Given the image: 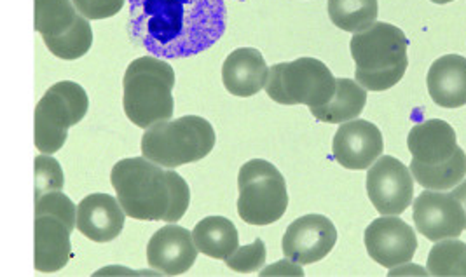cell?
Returning <instances> with one entry per match:
<instances>
[{"label":"cell","instance_id":"5b68a950","mask_svg":"<svg viewBox=\"0 0 466 277\" xmlns=\"http://www.w3.org/2000/svg\"><path fill=\"white\" fill-rule=\"evenodd\" d=\"M213 147V126L198 115L157 123L146 129L142 136V155L171 170L205 159Z\"/></svg>","mask_w":466,"mask_h":277},{"label":"cell","instance_id":"44dd1931","mask_svg":"<svg viewBox=\"0 0 466 277\" xmlns=\"http://www.w3.org/2000/svg\"><path fill=\"white\" fill-rule=\"evenodd\" d=\"M367 104V89L351 79H336L332 100L321 107L311 108L317 121L327 124H344L359 119Z\"/></svg>","mask_w":466,"mask_h":277},{"label":"cell","instance_id":"30bf717a","mask_svg":"<svg viewBox=\"0 0 466 277\" xmlns=\"http://www.w3.org/2000/svg\"><path fill=\"white\" fill-rule=\"evenodd\" d=\"M34 22L46 47L60 60H77L93 44L89 20L72 0H35Z\"/></svg>","mask_w":466,"mask_h":277},{"label":"cell","instance_id":"2e32d148","mask_svg":"<svg viewBox=\"0 0 466 277\" xmlns=\"http://www.w3.org/2000/svg\"><path fill=\"white\" fill-rule=\"evenodd\" d=\"M198 246L192 232L180 225H165L150 237L147 244L148 265L167 276L186 274L196 258Z\"/></svg>","mask_w":466,"mask_h":277},{"label":"cell","instance_id":"7402d4cb","mask_svg":"<svg viewBox=\"0 0 466 277\" xmlns=\"http://www.w3.org/2000/svg\"><path fill=\"white\" fill-rule=\"evenodd\" d=\"M192 237L199 253L217 260H226L239 248L238 229L229 218L224 216L203 218L194 227Z\"/></svg>","mask_w":466,"mask_h":277},{"label":"cell","instance_id":"4fadbf2b","mask_svg":"<svg viewBox=\"0 0 466 277\" xmlns=\"http://www.w3.org/2000/svg\"><path fill=\"white\" fill-rule=\"evenodd\" d=\"M369 256L381 267L393 269L409 263L418 250L416 232L397 214H382L365 231Z\"/></svg>","mask_w":466,"mask_h":277},{"label":"cell","instance_id":"4316f807","mask_svg":"<svg viewBox=\"0 0 466 277\" xmlns=\"http://www.w3.org/2000/svg\"><path fill=\"white\" fill-rule=\"evenodd\" d=\"M228 267L234 272L248 274L258 271L266 263V244L262 239H255L248 246H239L233 255L226 258Z\"/></svg>","mask_w":466,"mask_h":277},{"label":"cell","instance_id":"7c38bea8","mask_svg":"<svg viewBox=\"0 0 466 277\" xmlns=\"http://www.w3.org/2000/svg\"><path fill=\"white\" fill-rule=\"evenodd\" d=\"M412 218L420 234L437 242L454 239L466 231V212L461 201L452 193L424 191L414 199Z\"/></svg>","mask_w":466,"mask_h":277},{"label":"cell","instance_id":"ffe728a7","mask_svg":"<svg viewBox=\"0 0 466 277\" xmlns=\"http://www.w3.org/2000/svg\"><path fill=\"white\" fill-rule=\"evenodd\" d=\"M431 100L444 108L466 105V58L461 54H445L437 58L426 77Z\"/></svg>","mask_w":466,"mask_h":277},{"label":"cell","instance_id":"83f0119b","mask_svg":"<svg viewBox=\"0 0 466 277\" xmlns=\"http://www.w3.org/2000/svg\"><path fill=\"white\" fill-rule=\"evenodd\" d=\"M77 11L87 20H106L116 16L123 7L125 0H72Z\"/></svg>","mask_w":466,"mask_h":277},{"label":"cell","instance_id":"ba28073f","mask_svg":"<svg viewBox=\"0 0 466 277\" xmlns=\"http://www.w3.org/2000/svg\"><path fill=\"white\" fill-rule=\"evenodd\" d=\"M266 93L279 105L321 107L336 93V77L317 58H299L269 68Z\"/></svg>","mask_w":466,"mask_h":277},{"label":"cell","instance_id":"9a60e30c","mask_svg":"<svg viewBox=\"0 0 466 277\" xmlns=\"http://www.w3.org/2000/svg\"><path fill=\"white\" fill-rule=\"evenodd\" d=\"M384 150L380 128L369 121L355 119L340 124L334 142V159L342 168L351 171L369 170Z\"/></svg>","mask_w":466,"mask_h":277},{"label":"cell","instance_id":"ac0fdd59","mask_svg":"<svg viewBox=\"0 0 466 277\" xmlns=\"http://www.w3.org/2000/svg\"><path fill=\"white\" fill-rule=\"evenodd\" d=\"M269 66L262 53L254 47H239L222 64V81L226 89L239 98L254 96L266 89Z\"/></svg>","mask_w":466,"mask_h":277},{"label":"cell","instance_id":"d6986e66","mask_svg":"<svg viewBox=\"0 0 466 277\" xmlns=\"http://www.w3.org/2000/svg\"><path fill=\"white\" fill-rule=\"evenodd\" d=\"M412 159L428 166L442 164L460 150L456 131L442 119H430L416 124L407 136Z\"/></svg>","mask_w":466,"mask_h":277},{"label":"cell","instance_id":"f546056e","mask_svg":"<svg viewBox=\"0 0 466 277\" xmlns=\"http://www.w3.org/2000/svg\"><path fill=\"white\" fill-rule=\"evenodd\" d=\"M433 4H439V5H444V4H449V2H454V0H431Z\"/></svg>","mask_w":466,"mask_h":277},{"label":"cell","instance_id":"52a82bcc","mask_svg":"<svg viewBox=\"0 0 466 277\" xmlns=\"http://www.w3.org/2000/svg\"><path fill=\"white\" fill-rule=\"evenodd\" d=\"M238 189V213L250 225H271L289 208L285 178L275 164L264 159H252L241 166Z\"/></svg>","mask_w":466,"mask_h":277},{"label":"cell","instance_id":"f1b7e54d","mask_svg":"<svg viewBox=\"0 0 466 277\" xmlns=\"http://www.w3.org/2000/svg\"><path fill=\"white\" fill-rule=\"evenodd\" d=\"M452 193L461 201V204H463V208H465L466 212V178L460 185H456V187L452 189Z\"/></svg>","mask_w":466,"mask_h":277},{"label":"cell","instance_id":"3957f363","mask_svg":"<svg viewBox=\"0 0 466 277\" xmlns=\"http://www.w3.org/2000/svg\"><path fill=\"white\" fill-rule=\"evenodd\" d=\"M409 41L391 23H374L353 35L350 43L357 64L355 81L367 91H386L399 84L409 66Z\"/></svg>","mask_w":466,"mask_h":277},{"label":"cell","instance_id":"6da1fadb","mask_svg":"<svg viewBox=\"0 0 466 277\" xmlns=\"http://www.w3.org/2000/svg\"><path fill=\"white\" fill-rule=\"evenodd\" d=\"M129 37L152 56L191 58L217 43L228 26L224 0H127Z\"/></svg>","mask_w":466,"mask_h":277},{"label":"cell","instance_id":"277c9868","mask_svg":"<svg viewBox=\"0 0 466 277\" xmlns=\"http://www.w3.org/2000/svg\"><path fill=\"white\" fill-rule=\"evenodd\" d=\"M173 85L175 72L168 62L157 56H144L131 62L123 79V107L127 119L138 128L170 121L175 110Z\"/></svg>","mask_w":466,"mask_h":277},{"label":"cell","instance_id":"5bb4252c","mask_svg":"<svg viewBox=\"0 0 466 277\" xmlns=\"http://www.w3.org/2000/svg\"><path fill=\"white\" fill-rule=\"evenodd\" d=\"M338 242L336 225L323 214H304L283 235V255L299 265L323 260Z\"/></svg>","mask_w":466,"mask_h":277},{"label":"cell","instance_id":"e0dca14e","mask_svg":"<svg viewBox=\"0 0 466 277\" xmlns=\"http://www.w3.org/2000/svg\"><path fill=\"white\" fill-rule=\"evenodd\" d=\"M127 213L119 199L91 193L77 206V231L95 242H110L123 232Z\"/></svg>","mask_w":466,"mask_h":277},{"label":"cell","instance_id":"9c48e42d","mask_svg":"<svg viewBox=\"0 0 466 277\" xmlns=\"http://www.w3.org/2000/svg\"><path fill=\"white\" fill-rule=\"evenodd\" d=\"M87 108L89 100L83 85L72 81L51 85L35 107L34 134L37 150L53 155L62 149L68 129L85 119Z\"/></svg>","mask_w":466,"mask_h":277},{"label":"cell","instance_id":"d4e9b609","mask_svg":"<svg viewBox=\"0 0 466 277\" xmlns=\"http://www.w3.org/2000/svg\"><path fill=\"white\" fill-rule=\"evenodd\" d=\"M428 274L435 277H466V242L442 239L433 244L428 255Z\"/></svg>","mask_w":466,"mask_h":277},{"label":"cell","instance_id":"603a6c76","mask_svg":"<svg viewBox=\"0 0 466 277\" xmlns=\"http://www.w3.org/2000/svg\"><path fill=\"white\" fill-rule=\"evenodd\" d=\"M410 173L414 180L428 191H452L466 176V153L460 147L456 155L442 164L428 166L412 159Z\"/></svg>","mask_w":466,"mask_h":277},{"label":"cell","instance_id":"7a4b0ae2","mask_svg":"<svg viewBox=\"0 0 466 277\" xmlns=\"http://www.w3.org/2000/svg\"><path fill=\"white\" fill-rule=\"evenodd\" d=\"M110 182L125 213L135 220L175 223L191 203L187 182L144 155L119 161L112 168Z\"/></svg>","mask_w":466,"mask_h":277},{"label":"cell","instance_id":"8fae6325","mask_svg":"<svg viewBox=\"0 0 466 277\" xmlns=\"http://www.w3.org/2000/svg\"><path fill=\"white\" fill-rule=\"evenodd\" d=\"M367 193L381 214H402L414 197V176L399 159L381 155L367 171Z\"/></svg>","mask_w":466,"mask_h":277},{"label":"cell","instance_id":"cb8c5ba5","mask_svg":"<svg viewBox=\"0 0 466 277\" xmlns=\"http://www.w3.org/2000/svg\"><path fill=\"white\" fill-rule=\"evenodd\" d=\"M380 15L378 0H329L330 22L344 32L359 34L372 26Z\"/></svg>","mask_w":466,"mask_h":277},{"label":"cell","instance_id":"8992f818","mask_svg":"<svg viewBox=\"0 0 466 277\" xmlns=\"http://www.w3.org/2000/svg\"><path fill=\"white\" fill-rule=\"evenodd\" d=\"M77 229V208L62 191L35 199L34 265L39 272H56L70 258V234Z\"/></svg>","mask_w":466,"mask_h":277},{"label":"cell","instance_id":"484cf974","mask_svg":"<svg viewBox=\"0 0 466 277\" xmlns=\"http://www.w3.org/2000/svg\"><path fill=\"white\" fill-rule=\"evenodd\" d=\"M64 185L65 176L60 163L47 153L37 155L35 157V199L43 197L44 193L62 191Z\"/></svg>","mask_w":466,"mask_h":277}]
</instances>
